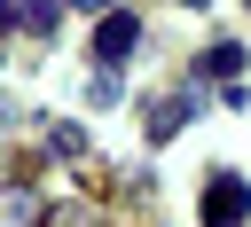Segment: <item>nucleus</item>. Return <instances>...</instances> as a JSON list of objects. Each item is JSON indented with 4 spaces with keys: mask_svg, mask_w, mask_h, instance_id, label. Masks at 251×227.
Listing matches in <instances>:
<instances>
[{
    "mask_svg": "<svg viewBox=\"0 0 251 227\" xmlns=\"http://www.w3.org/2000/svg\"><path fill=\"white\" fill-rule=\"evenodd\" d=\"M8 31H16V8H8V0H0V39H8Z\"/></svg>",
    "mask_w": 251,
    "mask_h": 227,
    "instance_id": "423d86ee",
    "label": "nucleus"
},
{
    "mask_svg": "<svg viewBox=\"0 0 251 227\" xmlns=\"http://www.w3.org/2000/svg\"><path fill=\"white\" fill-rule=\"evenodd\" d=\"M55 16H63V0H24V8H16L24 31H55Z\"/></svg>",
    "mask_w": 251,
    "mask_h": 227,
    "instance_id": "39448f33",
    "label": "nucleus"
},
{
    "mask_svg": "<svg viewBox=\"0 0 251 227\" xmlns=\"http://www.w3.org/2000/svg\"><path fill=\"white\" fill-rule=\"evenodd\" d=\"M188 117H196V94H165V102L149 110V141H173Z\"/></svg>",
    "mask_w": 251,
    "mask_h": 227,
    "instance_id": "7ed1b4c3",
    "label": "nucleus"
},
{
    "mask_svg": "<svg viewBox=\"0 0 251 227\" xmlns=\"http://www.w3.org/2000/svg\"><path fill=\"white\" fill-rule=\"evenodd\" d=\"M133 39H141V23H133L126 8H110V16L94 23V55H102V63H126V55H133Z\"/></svg>",
    "mask_w": 251,
    "mask_h": 227,
    "instance_id": "f03ea898",
    "label": "nucleus"
},
{
    "mask_svg": "<svg viewBox=\"0 0 251 227\" xmlns=\"http://www.w3.org/2000/svg\"><path fill=\"white\" fill-rule=\"evenodd\" d=\"M243 211H251V188H243L235 172H212V188H204V227H243Z\"/></svg>",
    "mask_w": 251,
    "mask_h": 227,
    "instance_id": "f257e3e1",
    "label": "nucleus"
},
{
    "mask_svg": "<svg viewBox=\"0 0 251 227\" xmlns=\"http://www.w3.org/2000/svg\"><path fill=\"white\" fill-rule=\"evenodd\" d=\"M196 70H204V78H235V70H243V47H227V39H220V47H212Z\"/></svg>",
    "mask_w": 251,
    "mask_h": 227,
    "instance_id": "20e7f679",
    "label": "nucleus"
},
{
    "mask_svg": "<svg viewBox=\"0 0 251 227\" xmlns=\"http://www.w3.org/2000/svg\"><path fill=\"white\" fill-rule=\"evenodd\" d=\"M63 8H102V16H110V8H118V0H63Z\"/></svg>",
    "mask_w": 251,
    "mask_h": 227,
    "instance_id": "0eeeda50",
    "label": "nucleus"
},
{
    "mask_svg": "<svg viewBox=\"0 0 251 227\" xmlns=\"http://www.w3.org/2000/svg\"><path fill=\"white\" fill-rule=\"evenodd\" d=\"M180 8H204V0H180Z\"/></svg>",
    "mask_w": 251,
    "mask_h": 227,
    "instance_id": "6e6552de",
    "label": "nucleus"
}]
</instances>
